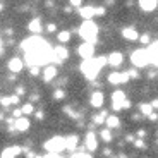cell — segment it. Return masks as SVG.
<instances>
[{
  "label": "cell",
  "mask_w": 158,
  "mask_h": 158,
  "mask_svg": "<svg viewBox=\"0 0 158 158\" xmlns=\"http://www.w3.org/2000/svg\"><path fill=\"white\" fill-rule=\"evenodd\" d=\"M134 146H136V148H144L146 144H144V141H141V139H138V141H134Z\"/></svg>",
  "instance_id": "cell-34"
},
{
  "label": "cell",
  "mask_w": 158,
  "mask_h": 158,
  "mask_svg": "<svg viewBox=\"0 0 158 158\" xmlns=\"http://www.w3.org/2000/svg\"><path fill=\"white\" fill-rule=\"evenodd\" d=\"M150 120H158V115L156 114H151L150 115Z\"/></svg>",
  "instance_id": "cell-42"
},
{
  "label": "cell",
  "mask_w": 158,
  "mask_h": 158,
  "mask_svg": "<svg viewBox=\"0 0 158 158\" xmlns=\"http://www.w3.org/2000/svg\"><path fill=\"white\" fill-rule=\"evenodd\" d=\"M21 110H23V114H24V115H31L33 112H35V107H33L31 103H26V105H24V107L21 108Z\"/></svg>",
  "instance_id": "cell-27"
},
{
  "label": "cell",
  "mask_w": 158,
  "mask_h": 158,
  "mask_svg": "<svg viewBox=\"0 0 158 158\" xmlns=\"http://www.w3.org/2000/svg\"><path fill=\"white\" fill-rule=\"evenodd\" d=\"M122 36L126 40H131V41H136V40H139V33L136 31L134 28H124L122 29Z\"/></svg>",
  "instance_id": "cell-15"
},
{
  "label": "cell",
  "mask_w": 158,
  "mask_h": 158,
  "mask_svg": "<svg viewBox=\"0 0 158 158\" xmlns=\"http://www.w3.org/2000/svg\"><path fill=\"white\" fill-rule=\"evenodd\" d=\"M100 136H102V139L105 143H110L112 141V132H110V129H102L100 131Z\"/></svg>",
  "instance_id": "cell-25"
},
{
  "label": "cell",
  "mask_w": 158,
  "mask_h": 158,
  "mask_svg": "<svg viewBox=\"0 0 158 158\" xmlns=\"http://www.w3.org/2000/svg\"><path fill=\"white\" fill-rule=\"evenodd\" d=\"M28 29L31 33H41L43 31V24H41V21H40L38 17H35V19H31V23L28 24Z\"/></svg>",
  "instance_id": "cell-17"
},
{
  "label": "cell",
  "mask_w": 158,
  "mask_h": 158,
  "mask_svg": "<svg viewBox=\"0 0 158 158\" xmlns=\"http://www.w3.org/2000/svg\"><path fill=\"white\" fill-rule=\"evenodd\" d=\"M144 134H146V131H144V129H139V131H138V136H139V138H143Z\"/></svg>",
  "instance_id": "cell-40"
},
{
  "label": "cell",
  "mask_w": 158,
  "mask_h": 158,
  "mask_svg": "<svg viewBox=\"0 0 158 158\" xmlns=\"http://www.w3.org/2000/svg\"><path fill=\"white\" fill-rule=\"evenodd\" d=\"M53 98H55V100H64V98H65V93H64L62 89H55V93H53Z\"/></svg>",
  "instance_id": "cell-28"
},
{
  "label": "cell",
  "mask_w": 158,
  "mask_h": 158,
  "mask_svg": "<svg viewBox=\"0 0 158 158\" xmlns=\"http://www.w3.org/2000/svg\"><path fill=\"white\" fill-rule=\"evenodd\" d=\"M57 38H59L60 43H67L69 40H71V33L69 31H59L57 33Z\"/></svg>",
  "instance_id": "cell-24"
},
{
  "label": "cell",
  "mask_w": 158,
  "mask_h": 158,
  "mask_svg": "<svg viewBox=\"0 0 158 158\" xmlns=\"http://www.w3.org/2000/svg\"><path fill=\"white\" fill-rule=\"evenodd\" d=\"M55 76H57V69L53 67V65H48V67L43 71V81L45 83H50Z\"/></svg>",
  "instance_id": "cell-19"
},
{
  "label": "cell",
  "mask_w": 158,
  "mask_h": 158,
  "mask_svg": "<svg viewBox=\"0 0 158 158\" xmlns=\"http://www.w3.org/2000/svg\"><path fill=\"white\" fill-rule=\"evenodd\" d=\"M77 136H69V138H65V146H67V150H74L76 146H77Z\"/></svg>",
  "instance_id": "cell-22"
},
{
  "label": "cell",
  "mask_w": 158,
  "mask_h": 158,
  "mask_svg": "<svg viewBox=\"0 0 158 158\" xmlns=\"http://www.w3.org/2000/svg\"><path fill=\"white\" fill-rule=\"evenodd\" d=\"M156 5H158V0H139V7H141L143 10H146V12L155 10Z\"/></svg>",
  "instance_id": "cell-12"
},
{
  "label": "cell",
  "mask_w": 158,
  "mask_h": 158,
  "mask_svg": "<svg viewBox=\"0 0 158 158\" xmlns=\"http://www.w3.org/2000/svg\"><path fill=\"white\" fill-rule=\"evenodd\" d=\"M0 103H2L4 107H7V105H10V103H12V96H5V98H2V100H0Z\"/></svg>",
  "instance_id": "cell-29"
},
{
  "label": "cell",
  "mask_w": 158,
  "mask_h": 158,
  "mask_svg": "<svg viewBox=\"0 0 158 158\" xmlns=\"http://www.w3.org/2000/svg\"><path fill=\"white\" fill-rule=\"evenodd\" d=\"M105 115H107V112H102V114L95 115V117H93V122H95V124H103L105 120H107V117H105Z\"/></svg>",
  "instance_id": "cell-26"
},
{
  "label": "cell",
  "mask_w": 158,
  "mask_h": 158,
  "mask_svg": "<svg viewBox=\"0 0 158 158\" xmlns=\"http://www.w3.org/2000/svg\"><path fill=\"white\" fill-rule=\"evenodd\" d=\"M50 158H57V156H50Z\"/></svg>",
  "instance_id": "cell-45"
},
{
  "label": "cell",
  "mask_w": 158,
  "mask_h": 158,
  "mask_svg": "<svg viewBox=\"0 0 158 158\" xmlns=\"http://www.w3.org/2000/svg\"><path fill=\"white\" fill-rule=\"evenodd\" d=\"M127 74H129V77H132V79L139 77V74H138V71H136V69H131V71H127Z\"/></svg>",
  "instance_id": "cell-32"
},
{
  "label": "cell",
  "mask_w": 158,
  "mask_h": 158,
  "mask_svg": "<svg viewBox=\"0 0 158 158\" xmlns=\"http://www.w3.org/2000/svg\"><path fill=\"white\" fill-rule=\"evenodd\" d=\"M108 64V57L105 55H100L96 57V59H84L83 64H81V72L84 74V77L89 79V81H95L96 76H98L100 69L103 67V65H107Z\"/></svg>",
  "instance_id": "cell-1"
},
{
  "label": "cell",
  "mask_w": 158,
  "mask_h": 158,
  "mask_svg": "<svg viewBox=\"0 0 158 158\" xmlns=\"http://www.w3.org/2000/svg\"><path fill=\"white\" fill-rule=\"evenodd\" d=\"M126 93L120 89L114 91V95H112V108H114L115 112H120L124 107V102H126Z\"/></svg>",
  "instance_id": "cell-5"
},
{
  "label": "cell",
  "mask_w": 158,
  "mask_h": 158,
  "mask_svg": "<svg viewBox=\"0 0 158 158\" xmlns=\"http://www.w3.org/2000/svg\"><path fill=\"white\" fill-rule=\"evenodd\" d=\"M28 127H29V120L26 117L16 118V126H14V129H17L19 132H24V131H28Z\"/></svg>",
  "instance_id": "cell-18"
},
{
  "label": "cell",
  "mask_w": 158,
  "mask_h": 158,
  "mask_svg": "<svg viewBox=\"0 0 158 158\" xmlns=\"http://www.w3.org/2000/svg\"><path fill=\"white\" fill-rule=\"evenodd\" d=\"M129 74L127 72H110L108 74V83L110 84H124L129 81Z\"/></svg>",
  "instance_id": "cell-6"
},
{
  "label": "cell",
  "mask_w": 158,
  "mask_h": 158,
  "mask_svg": "<svg viewBox=\"0 0 158 158\" xmlns=\"http://www.w3.org/2000/svg\"><path fill=\"white\" fill-rule=\"evenodd\" d=\"M103 100H105V96H103L102 91H95V93L91 95V105L95 108H100L103 105Z\"/></svg>",
  "instance_id": "cell-14"
},
{
  "label": "cell",
  "mask_w": 158,
  "mask_h": 158,
  "mask_svg": "<svg viewBox=\"0 0 158 158\" xmlns=\"http://www.w3.org/2000/svg\"><path fill=\"white\" fill-rule=\"evenodd\" d=\"M96 33H98V26L91 19H86L81 24V28H79V35L83 36L86 41H89V43H95L96 41Z\"/></svg>",
  "instance_id": "cell-2"
},
{
  "label": "cell",
  "mask_w": 158,
  "mask_h": 158,
  "mask_svg": "<svg viewBox=\"0 0 158 158\" xmlns=\"http://www.w3.org/2000/svg\"><path fill=\"white\" fill-rule=\"evenodd\" d=\"M79 14H81V17H83L84 21L86 19H93V17L96 16V7H93V5H86V7H79Z\"/></svg>",
  "instance_id": "cell-8"
},
{
  "label": "cell",
  "mask_w": 158,
  "mask_h": 158,
  "mask_svg": "<svg viewBox=\"0 0 158 158\" xmlns=\"http://www.w3.org/2000/svg\"><path fill=\"white\" fill-rule=\"evenodd\" d=\"M139 41H141L143 45H148V43H150V35H143V36H139Z\"/></svg>",
  "instance_id": "cell-30"
},
{
  "label": "cell",
  "mask_w": 158,
  "mask_h": 158,
  "mask_svg": "<svg viewBox=\"0 0 158 158\" xmlns=\"http://www.w3.org/2000/svg\"><path fill=\"white\" fill-rule=\"evenodd\" d=\"M35 117L38 118V120H43V117H45V115H43V112H36V114H35Z\"/></svg>",
  "instance_id": "cell-39"
},
{
  "label": "cell",
  "mask_w": 158,
  "mask_h": 158,
  "mask_svg": "<svg viewBox=\"0 0 158 158\" xmlns=\"http://www.w3.org/2000/svg\"><path fill=\"white\" fill-rule=\"evenodd\" d=\"M69 4L72 7H83V0H69Z\"/></svg>",
  "instance_id": "cell-31"
},
{
  "label": "cell",
  "mask_w": 158,
  "mask_h": 158,
  "mask_svg": "<svg viewBox=\"0 0 158 158\" xmlns=\"http://www.w3.org/2000/svg\"><path fill=\"white\" fill-rule=\"evenodd\" d=\"M19 153H21L19 146H12V148H7V150L2 151V158H16Z\"/></svg>",
  "instance_id": "cell-20"
},
{
  "label": "cell",
  "mask_w": 158,
  "mask_h": 158,
  "mask_svg": "<svg viewBox=\"0 0 158 158\" xmlns=\"http://www.w3.org/2000/svg\"><path fill=\"white\" fill-rule=\"evenodd\" d=\"M148 53H150V59L153 64H156L158 65V41H155V43H151L150 47L146 48Z\"/></svg>",
  "instance_id": "cell-16"
},
{
  "label": "cell",
  "mask_w": 158,
  "mask_h": 158,
  "mask_svg": "<svg viewBox=\"0 0 158 158\" xmlns=\"http://www.w3.org/2000/svg\"><path fill=\"white\" fill-rule=\"evenodd\" d=\"M72 158H91L89 155H84V153H76V155H72Z\"/></svg>",
  "instance_id": "cell-35"
},
{
  "label": "cell",
  "mask_w": 158,
  "mask_h": 158,
  "mask_svg": "<svg viewBox=\"0 0 158 158\" xmlns=\"http://www.w3.org/2000/svg\"><path fill=\"white\" fill-rule=\"evenodd\" d=\"M95 43H89V41H86V43H83L81 47H79V55L83 57V60L84 59H91L93 57V53H95V47H93Z\"/></svg>",
  "instance_id": "cell-7"
},
{
  "label": "cell",
  "mask_w": 158,
  "mask_h": 158,
  "mask_svg": "<svg viewBox=\"0 0 158 158\" xmlns=\"http://www.w3.org/2000/svg\"><path fill=\"white\" fill-rule=\"evenodd\" d=\"M84 148H86L88 151H95L96 150V136H95V132L93 131H89L86 134V139H84Z\"/></svg>",
  "instance_id": "cell-9"
},
{
  "label": "cell",
  "mask_w": 158,
  "mask_h": 158,
  "mask_svg": "<svg viewBox=\"0 0 158 158\" xmlns=\"http://www.w3.org/2000/svg\"><path fill=\"white\" fill-rule=\"evenodd\" d=\"M96 16H105V9H103V7H96Z\"/></svg>",
  "instance_id": "cell-37"
},
{
  "label": "cell",
  "mask_w": 158,
  "mask_h": 158,
  "mask_svg": "<svg viewBox=\"0 0 158 158\" xmlns=\"http://www.w3.org/2000/svg\"><path fill=\"white\" fill-rule=\"evenodd\" d=\"M53 55H55V62H64V60H67L69 52L65 47H57L55 50H53Z\"/></svg>",
  "instance_id": "cell-11"
},
{
  "label": "cell",
  "mask_w": 158,
  "mask_h": 158,
  "mask_svg": "<svg viewBox=\"0 0 158 158\" xmlns=\"http://www.w3.org/2000/svg\"><path fill=\"white\" fill-rule=\"evenodd\" d=\"M107 126H108V129H117V127L120 126V120H118L117 115H108L107 117Z\"/></svg>",
  "instance_id": "cell-21"
},
{
  "label": "cell",
  "mask_w": 158,
  "mask_h": 158,
  "mask_svg": "<svg viewBox=\"0 0 158 158\" xmlns=\"http://www.w3.org/2000/svg\"><path fill=\"white\" fill-rule=\"evenodd\" d=\"M131 107V102H129V100H126V102H124V107L122 108H129Z\"/></svg>",
  "instance_id": "cell-41"
},
{
  "label": "cell",
  "mask_w": 158,
  "mask_h": 158,
  "mask_svg": "<svg viewBox=\"0 0 158 158\" xmlns=\"http://www.w3.org/2000/svg\"><path fill=\"white\" fill-rule=\"evenodd\" d=\"M23 69V60L17 59V57H14V59L9 60V71L14 72V74H17V72Z\"/></svg>",
  "instance_id": "cell-13"
},
{
  "label": "cell",
  "mask_w": 158,
  "mask_h": 158,
  "mask_svg": "<svg viewBox=\"0 0 158 158\" xmlns=\"http://www.w3.org/2000/svg\"><path fill=\"white\" fill-rule=\"evenodd\" d=\"M45 150L50 151L52 155H57V153H60V151L67 150V146H65V138L55 136V138L48 139V141L45 143Z\"/></svg>",
  "instance_id": "cell-3"
},
{
  "label": "cell",
  "mask_w": 158,
  "mask_h": 158,
  "mask_svg": "<svg viewBox=\"0 0 158 158\" xmlns=\"http://www.w3.org/2000/svg\"><path fill=\"white\" fill-rule=\"evenodd\" d=\"M122 62H124V55L120 52H112L110 55H108V64H110L112 67H118Z\"/></svg>",
  "instance_id": "cell-10"
},
{
  "label": "cell",
  "mask_w": 158,
  "mask_h": 158,
  "mask_svg": "<svg viewBox=\"0 0 158 158\" xmlns=\"http://www.w3.org/2000/svg\"><path fill=\"white\" fill-rule=\"evenodd\" d=\"M12 115H14V117H16V118H19L21 115H24V114H23V110H21V108H19V110H14V112H12Z\"/></svg>",
  "instance_id": "cell-36"
},
{
  "label": "cell",
  "mask_w": 158,
  "mask_h": 158,
  "mask_svg": "<svg viewBox=\"0 0 158 158\" xmlns=\"http://www.w3.org/2000/svg\"><path fill=\"white\" fill-rule=\"evenodd\" d=\"M151 105H153V108H158V98L153 100V102H151Z\"/></svg>",
  "instance_id": "cell-43"
},
{
  "label": "cell",
  "mask_w": 158,
  "mask_h": 158,
  "mask_svg": "<svg viewBox=\"0 0 158 158\" xmlns=\"http://www.w3.org/2000/svg\"><path fill=\"white\" fill-rule=\"evenodd\" d=\"M16 95H19V96L24 95V88H23V86H17V88H16Z\"/></svg>",
  "instance_id": "cell-38"
},
{
  "label": "cell",
  "mask_w": 158,
  "mask_h": 158,
  "mask_svg": "<svg viewBox=\"0 0 158 158\" xmlns=\"http://www.w3.org/2000/svg\"><path fill=\"white\" fill-rule=\"evenodd\" d=\"M47 31H48V33H57V26H55V24H48V26H47Z\"/></svg>",
  "instance_id": "cell-33"
},
{
  "label": "cell",
  "mask_w": 158,
  "mask_h": 158,
  "mask_svg": "<svg viewBox=\"0 0 158 158\" xmlns=\"http://www.w3.org/2000/svg\"><path fill=\"white\" fill-rule=\"evenodd\" d=\"M0 10H4V5H2V4H0Z\"/></svg>",
  "instance_id": "cell-44"
},
{
  "label": "cell",
  "mask_w": 158,
  "mask_h": 158,
  "mask_svg": "<svg viewBox=\"0 0 158 158\" xmlns=\"http://www.w3.org/2000/svg\"><path fill=\"white\" fill-rule=\"evenodd\" d=\"M131 62H132L134 67H146L148 64H151L148 50H136L134 53L131 55Z\"/></svg>",
  "instance_id": "cell-4"
},
{
  "label": "cell",
  "mask_w": 158,
  "mask_h": 158,
  "mask_svg": "<svg viewBox=\"0 0 158 158\" xmlns=\"http://www.w3.org/2000/svg\"><path fill=\"white\" fill-rule=\"evenodd\" d=\"M139 110H141L143 115H148V117H150V115L153 114V105H151V103H141V105H139Z\"/></svg>",
  "instance_id": "cell-23"
}]
</instances>
